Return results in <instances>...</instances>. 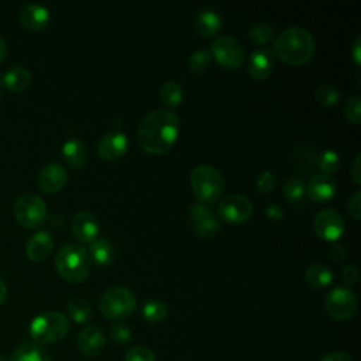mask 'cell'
<instances>
[{
	"label": "cell",
	"instance_id": "obj_41",
	"mask_svg": "<svg viewBox=\"0 0 361 361\" xmlns=\"http://www.w3.org/2000/svg\"><path fill=\"white\" fill-rule=\"evenodd\" d=\"M329 255L330 258L336 262V264H341L344 262L345 257H347V250L344 245L341 244H334L330 247V251H329Z\"/></svg>",
	"mask_w": 361,
	"mask_h": 361
},
{
	"label": "cell",
	"instance_id": "obj_44",
	"mask_svg": "<svg viewBox=\"0 0 361 361\" xmlns=\"http://www.w3.org/2000/svg\"><path fill=\"white\" fill-rule=\"evenodd\" d=\"M360 159H361V155L357 154L354 161H353V164H351V171H350L353 180L355 183H358V185L361 183V165H360Z\"/></svg>",
	"mask_w": 361,
	"mask_h": 361
},
{
	"label": "cell",
	"instance_id": "obj_33",
	"mask_svg": "<svg viewBox=\"0 0 361 361\" xmlns=\"http://www.w3.org/2000/svg\"><path fill=\"white\" fill-rule=\"evenodd\" d=\"M317 166L322 169L324 175L334 173L340 166V157L333 149L323 151L317 158Z\"/></svg>",
	"mask_w": 361,
	"mask_h": 361
},
{
	"label": "cell",
	"instance_id": "obj_13",
	"mask_svg": "<svg viewBox=\"0 0 361 361\" xmlns=\"http://www.w3.org/2000/svg\"><path fill=\"white\" fill-rule=\"evenodd\" d=\"M128 147L127 135L118 131H110L106 133L97 144V154L102 159L113 162L120 159L126 152Z\"/></svg>",
	"mask_w": 361,
	"mask_h": 361
},
{
	"label": "cell",
	"instance_id": "obj_42",
	"mask_svg": "<svg viewBox=\"0 0 361 361\" xmlns=\"http://www.w3.org/2000/svg\"><path fill=\"white\" fill-rule=\"evenodd\" d=\"M264 213L268 219L271 220H281L283 217V210L279 204H275V203H269L265 206L264 209Z\"/></svg>",
	"mask_w": 361,
	"mask_h": 361
},
{
	"label": "cell",
	"instance_id": "obj_25",
	"mask_svg": "<svg viewBox=\"0 0 361 361\" xmlns=\"http://www.w3.org/2000/svg\"><path fill=\"white\" fill-rule=\"evenodd\" d=\"M305 281L312 288H324L331 283L333 272L323 264H314L305 271Z\"/></svg>",
	"mask_w": 361,
	"mask_h": 361
},
{
	"label": "cell",
	"instance_id": "obj_9",
	"mask_svg": "<svg viewBox=\"0 0 361 361\" xmlns=\"http://www.w3.org/2000/svg\"><path fill=\"white\" fill-rule=\"evenodd\" d=\"M210 55L220 66L230 71L238 69L245 58L241 42L228 35L219 37L213 41Z\"/></svg>",
	"mask_w": 361,
	"mask_h": 361
},
{
	"label": "cell",
	"instance_id": "obj_37",
	"mask_svg": "<svg viewBox=\"0 0 361 361\" xmlns=\"http://www.w3.org/2000/svg\"><path fill=\"white\" fill-rule=\"evenodd\" d=\"M345 117L353 121L354 124L361 123V97L360 96H351L344 106Z\"/></svg>",
	"mask_w": 361,
	"mask_h": 361
},
{
	"label": "cell",
	"instance_id": "obj_34",
	"mask_svg": "<svg viewBox=\"0 0 361 361\" xmlns=\"http://www.w3.org/2000/svg\"><path fill=\"white\" fill-rule=\"evenodd\" d=\"M248 35L250 38L259 45H265L269 42V39L274 35V30L271 25L265 24V23H255L250 27L248 30Z\"/></svg>",
	"mask_w": 361,
	"mask_h": 361
},
{
	"label": "cell",
	"instance_id": "obj_47",
	"mask_svg": "<svg viewBox=\"0 0 361 361\" xmlns=\"http://www.w3.org/2000/svg\"><path fill=\"white\" fill-rule=\"evenodd\" d=\"M6 52H7V45H6V41L0 37V62L4 59L6 56Z\"/></svg>",
	"mask_w": 361,
	"mask_h": 361
},
{
	"label": "cell",
	"instance_id": "obj_43",
	"mask_svg": "<svg viewBox=\"0 0 361 361\" xmlns=\"http://www.w3.org/2000/svg\"><path fill=\"white\" fill-rule=\"evenodd\" d=\"M320 361H353V358L344 351H333L323 355Z\"/></svg>",
	"mask_w": 361,
	"mask_h": 361
},
{
	"label": "cell",
	"instance_id": "obj_20",
	"mask_svg": "<svg viewBox=\"0 0 361 361\" xmlns=\"http://www.w3.org/2000/svg\"><path fill=\"white\" fill-rule=\"evenodd\" d=\"M18 20L28 30H42L49 23V11L42 4L30 3L20 10Z\"/></svg>",
	"mask_w": 361,
	"mask_h": 361
},
{
	"label": "cell",
	"instance_id": "obj_30",
	"mask_svg": "<svg viewBox=\"0 0 361 361\" xmlns=\"http://www.w3.org/2000/svg\"><path fill=\"white\" fill-rule=\"evenodd\" d=\"M314 99L319 104H322L324 107H333V106L338 104V102L341 99V94H340L337 87L324 83V85H320L316 89Z\"/></svg>",
	"mask_w": 361,
	"mask_h": 361
},
{
	"label": "cell",
	"instance_id": "obj_45",
	"mask_svg": "<svg viewBox=\"0 0 361 361\" xmlns=\"http://www.w3.org/2000/svg\"><path fill=\"white\" fill-rule=\"evenodd\" d=\"M351 56L355 62V65H360L361 63V37L358 35L351 47Z\"/></svg>",
	"mask_w": 361,
	"mask_h": 361
},
{
	"label": "cell",
	"instance_id": "obj_11",
	"mask_svg": "<svg viewBox=\"0 0 361 361\" xmlns=\"http://www.w3.org/2000/svg\"><path fill=\"white\" fill-rule=\"evenodd\" d=\"M188 217L195 234L200 238H210L220 228L219 219L203 203H192L188 207Z\"/></svg>",
	"mask_w": 361,
	"mask_h": 361
},
{
	"label": "cell",
	"instance_id": "obj_1",
	"mask_svg": "<svg viewBox=\"0 0 361 361\" xmlns=\"http://www.w3.org/2000/svg\"><path fill=\"white\" fill-rule=\"evenodd\" d=\"M179 128V117L173 111L168 109H155L141 120L137 140L140 147L148 154H165L175 145Z\"/></svg>",
	"mask_w": 361,
	"mask_h": 361
},
{
	"label": "cell",
	"instance_id": "obj_26",
	"mask_svg": "<svg viewBox=\"0 0 361 361\" xmlns=\"http://www.w3.org/2000/svg\"><path fill=\"white\" fill-rule=\"evenodd\" d=\"M158 97L165 106L178 107L182 104L183 100L182 86L175 80H166L161 85L158 90Z\"/></svg>",
	"mask_w": 361,
	"mask_h": 361
},
{
	"label": "cell",
	"instance_id": "obj_28",
	"mask_svg": "<svg viewBox=\"0 0 361 361\" xmlns=\"http://www.w3.org/2000/svg\"><path fill=\"white\" fill-rule=\"evenodd\" d=\"M66 309H68V313H69L71 319L76 323H80V324L89 322L93 316L90 303L86 299L80 298V296H75V298L69 299V302L66 305Z\"/></svg>",
	"mask_w": 361,
	"mask_h": 361
},
{
	"label": "cell",
	"instance_id": "obj_21",
	"mask_svg": "<svg viewBox=\"0 0 361 361\" xmlns=\"http://www.w3.org/2000/svg\"><path fill=\"white\" fill-rule=\"evenodd\" d=\"M62 158L68 166L73 169H80L87 164V148L85 142L79 138H69L62 147Z\"/></svg>",
	"mask_w": 361,
	"mask_h": 361
},
{
	"label": "cell",
	"instance_id": "obj_12",
	"mask_svg": "<svg viewBox=\"0 0 361 361\" xmlns=\"http://www.w3.org/2000/svg\"><path fill=\"white\" fill-rule=\"evenodd\" d=\"M313 228L322 240L337 241L344 233V219L337 210L327 207L316 214Z\"/></svg>",
	"mask_w": 361,
	"mask_h": 361
},
{
	"label": "cell",
	"instance_id": "obj_48",
	"mask_svg": "<svg viewBox=\"0 0 361 361\" xmlns=\"http://www.w3.org/2000/svg\"><path fill=\"white\" fill-rule=\"evenodd\" d=\"M0 361H8V360H7V358H6V357H3V355H1V354H0Z\"/></svg>",
	"mask_w": 361,
	"mask_h": 361
},
{
	"label": "cell",
	"instance_id": "obj_36",
	"mask_svg": "<svg viewBox=\"0 0 361 361\" xmlns=\"http://www.w3.org/2000/svg\"><path fill=\"white\" fill-rule=\"evenodd\" d=\"M124 361H157V358L147 345H134L127 351Z\"/></svg>",
	"mask_w": 361,
	"mask_h": 361
},
{
	"label": "cell",
	"instance_id": "obj_31",
	"mask_svg": "<svg viewBox=\"0 0 361 361\" xmlns=\"http://www.w3.org/2000/svg\"><path fill=\"white\" fill-rule=\"evenodd\" d=\"M282 193L289 202H300L306 193L303 180L299 178H288L282 185Z\"/></svg>",
	"mask_w": 361,
	"mask_h": 361
},
{
	"label": "cell",
	"instance_id": "obj_2",
	"mask_svg": "<svg viewBox=\"0 0 361 361\" xmlns=\"http://www.w3.org/2000/svg\"><path fill=\"white\" fill-rule=\"evenodd\" d=\"M316 44L313 35L302 27L283 30L274 42V54L286 65L300 66L309 62L314 54Z\"/></svg>",
	"mask_w": 361,
	"mask_h": 361
},
{
	"label": "cell",
	"instance_id": "obj_23",
	"mask_svg": "<svg viewBox=\"0 0 361 361\" xmlns=\"http://www.w3.org/2000/svg\"><path fill=\"white\" fill-rule=\"evenodd\" d=\"M8 361H54L49 353L34 341L20 344L13 353Z\"/></svg>",
	"mask_w": 361,
	"mask_h": 361
},
{
	"label": "cell",
	"instance_id": "obj_39",
	"mask_svg": "<svg viewBox=\"0 0 361 361\" xmlns=\"http://www.w3.org/2000/svg\"><path fill=\"white\" fill-rule=\"evenodd\" d=\"M347 212L354 220H360L361 217V192H354L347 203Z\"/></svg>",
	"mask_w": 361,
	"mask_h": 361
},
{
	"label": "cell",
	"instance_id": "obj_14",
	"mask_svg": "<svg viewBox=\"0 0 361 361\" xmlns=\"http://www.w3.org/2000/svg\"><path fill=\"white\" fill-rule=\"evenodd\" d=\"M72 233L73 235L86 244H92L94 240L99 238L100 227L96 216L90 212L80 210L72 217Z\"/></svg>",
	"mask_w": 361,
	"mask_h": 361
},
{
	"label": "cell",
	"instance_id": "obj_40",
	"mask_svg": "<svg viewBox=\"0 0 361 361\" xmlns=\"http://www.w3.org/2000/svg\"><path fill=\"white\" fill-rule=\"evenodd\" d=\"M358 268L355 265H347L343 272H341V281L345 283V285H353L357 282L358 279Z\"/></svg>",
	"mask_w": 361,
	"mask_h": 361
},
{
	"label": "cell",
	"instance_id": "obj_29",
	"mask_svg": "<svg viewBox=\"0 0 361 361\" xmlns=\"http://www.w3.org/2000/svg\"><path fill=\"white\" fill-rule=\"evenodd\" d=\"M168 314V307L164 302L151 299L142 305V316L149 323H161Z\"/></svg>",
	"mask_w": 361,
	"mask_h": 361
},
{
	"label": "cell",
	"instance_id": "obj_49",
	"mask_svg": "<svg viewBox=\"0 0 361 361\" xmlns=\"http://www.w3.org/2000/svg\"><path fill=\"white\" fill-rule=\"evenodd\" d=\"M0 97H1V86H0Z\"/></svg>",
	"mask_w": 361,
	"mask_h": 361
},
{
	"label": "cell",
	"instance_id": "obj_8",
	"mask_svg": "<svg viewBox=\"0 0 361 361\" xmlns=\"http://www.w3.org/2000/svg\"><path fill=\"white\" fill-rule=\"evenodd\" d=\"M324 309L334 320H350L357 312L355 295L347 286H336L326 295Z\"/></svg>",
	"mask_w": 361,
	"mask_h": 361
},
{
	"label": "cell",
	"instance_id": "obj_27",
	"mask_svg": "<svg viewBox=\"0 0 361 361\" xmlns=\"http://www.w3.org/2000/svg\"><path fill=\"white\" fill-rule=\"evenodd\" d=\"M89 257H92V259L102 267H107L113 262L114 258V251L111 244L106 240V238H97L90 244V251Z\"/></svg>",
	"mask_w": 361,
	"mask_h": 361
},
{
	"label": "cell",
	"instance_id": "obj_16",
	"mask_svg": "<svg viewBox=\"0 0 361 361\" xmlns=\"http://www.w3.org/2000/svg\"><path fill=\"white\" fill-rule=\"evenodd\" d=\"M104 334L97 326H87L78 336V348L86 357H97L104 350Z\"/></svg>",
	"mask_w": 361,
	"mask_h": 361
},
{
	"label": "cell",
	"instance_id": "obj_19",
	"mask_svg": "<svg viewBox=\"0 0 361 361\" xmlns=\"http://www.w3.org/2000/svg\"><path fill=\"white\" fill-rule=\"evenodd\" d=\"M52 247H54L52 234L49 231L41 230V231H37L34 235H31V238L27 241L25 254L28 259L34 262H39V261H44L51 254Z\"/></svg>",
	"mask_w": 361,
	"mask_h": 361
},
{
	"label": "cell",
	"instance_id": "obj_24",
	"mask_svg": "<svg viewBox=\"0 0 361 361\" xmlns=\"http://www.w3.org/2000/svg\"><path fill=\"white\" fill-rule=\"evenodd\" d=\"M195 28L200 37H214L221 28V17L214 10H202L195 18Z\"/></svg>",
	"mask_w": 361,
	"mask_h": 361
},
{
	"label": "cell",
	"instance_id": "obj_3",
	"mask_svg": "<svg viewBox=\"0 0 361 361\" xmlns=\"http://www.w3.org/2000/svg\"><path fill=\"white\" fill-rule=\"evenodd\" d=\"M55 268L68 282H83L90 271V257L87 250L76 243L65 244L56 252Z\"/></svg>",
	"mask_w": 361,
	"mask_h": 361
},
{
	"label": "cell",
	"instance_id": "obj_5",
	"mask_svg": "<svg viewBox=\"0 0 361 361\" xmlns=\"http://www.w3.org/2000/svg\"><path fill=\"white\" fill-rule=\"evenodd\" d=\"M190 188L199 203H213L223 195L226 182L217 168L199 165L190 173Z\"/></svg>",
	"mask_w": 361,
	"mask_h": 361
},
{
	"label": "cell",
	"instance_id": "obj_6",
	"mask_svg": "<svg viewBox=\"0 0 361 361\" xmlns=\"http://www.w3.org/2000/svg\"><path fill=\"white\" fill-rule=\"evenodd\" d=\"M135 296L128 288L113 286L102 295L99 309L106 319L121 320L133 314L135 310Z\"/></svg>",
	"mask_w": 361,
	"mask_h": 361
},
{
	"label": "cell",
	"instance_id": "obj_10",
	"mask_svg": "<svg viewBox=\"0 0 361 361\" xmlns=\"http://www.w3.org/2000/svg\"><path fill=\"white\" fill-rule=\"evenodd\" d=\"M217 212L226 223L240 224L247 221L252 216L254 209L251 202L245 196L240 193H228L220 200Z\"/></svg>",
	"mask_w": 361,
	"mask_h": 361
},
{
	"label": "cell",
	"instance_id": "obj_4",
	"mask_svg": "<svg viewBox=\"0 0 361 361\" xmlns=\"http://www.w3.org/2000/svg\"><path fill=\"white\" fill-rule=\"evenodd\" d=\"M69 320L61 312H45L30 323L28 331L34 343L44 345L62 340L69 331Z\"/></svg>",
	"mask_w": 361,
	"mask_h": 361
},
{
	"label": "cell",
	"instance_id": "obj_17",
	"mask_svg": "<svg viewBox=\"0 0 361 361\" xmlns=\"http://www.w3.org/2000/svg\"><path fill=\"white\" fill-rule=\"evenodd\" d=\"M336 180L330 175L319 173L314 175L306 186L307 196L316 203H324L330 200L336 193Z\"/></svg>",
	"mask_w": 361,
	"mask_h": 361
},
{
	"label": "cell",
	"instance_id": "obj_22",
	"mask_svg": "<svg viewBox=\"0 0 361 361\" xmlns=\"http://www.w3.org/2000/svg\"><path fill=\"white\" fill-rule=\"evenodd\" d=\"M31 83V73L24 66H13L1 75V85L10 92H23Z\"/></svg>",
	"mask_w": 361,
	"mask_h": 361
},
{
	"label": "cell",
	"instance_id": "obj_35",
	"mask_svg": "<svg viewBox=\"0 0 361 361\" xmlns=\"http://www.w3.org/2000/svg\"><path fill=\"white\" fill-rule=\"evenodd\" d=\"M109 338L118 347L121 345H127L131 340V331L128 329V326H126L124 323H114L110 330H109Z\"/></svg>",
	"mask_w": 361,
	"mask_h": 361
},
{
	"label": "cell",
	"instance_id": "obj_15",
	"mask_svg": "<svg viewBox=\"0 0 361 361\" xmlns=\"http://www.w3.org/2000/svg\"><path fill=\"white\" fill-rule=\"evenodd\" d=\"M66 179H68L66 169L58 162H51L41 168L37 182L39 189L44 190L45 193H56L63 188V185L66 183Z\"/></svg>",
	"mask_w": 361,
	"mask_h": 361
},
{
	"label": "cell",
	"instance_id": "obj_46",
	"mask_svg": "<svg viewBox=\"0 0 361 361\" xmlns=\"http://www.w3.org/2000/svg\"><path fill=\"white\" fill-rule=\"evenodd\" d=\"M6 298H7V288H6L4 282L0 279V305L6 300Z\"/></svg>",
	"mask_w": 361,
	"mask_h": 361
},
{
	"label": "cell",
	"instance_id": "obj_38",
	"mask_svg": "<svg viewBox=\"0 0 361 361\" xmlns=\"http://www.w3.org/2000/svg\"><path fill=\"white\" fill-rule=\"evenodd\" d=\"M275 175L271 171H262L257 180H255V188L261 192V193H268L271 189H274L275 186Z\"/></svg>",
	"mask_w": 361,
	"mask_h": 361
},
{
	"label": "cell",
	"instance_id": "obj_32",
	"mask_svg": "<svg viewBox=\"0 0 361 361\" xmlns=\"http://www.w3.org/2000/svg\"><path fill=\"white\" fill-rule=\"evenodd\" d=\"M210 63H212V55H210V51H206V49L195 51L193 54H190L188 59V68L193 73H203L204 71H207Z\"/></svg>",
	"mask_w": 361,
	"mask_h": 361
},
{
	"label": "cell",
	"instance_id": "obj_7",
	"mask_svg": "<svg viewBox=\"0 0 361 361\" xmlns=\"http://www.w3.org/2000/svg\"><path fill=\"white\" fill-rule=\"evenodd\" d=\"M14 217L25 228H37L47 220V206L34 193L21 195L14 203Z\"/></svg>",
	"mask_w": 361,
	"mask_h": 361
},
{
	"label": "cell",
	"instance_id": "obj_18",
	"mask_svg": "<svg viewBox=\"0 0 361 361\" xmlns=\"http://www.w3.org/2000/svg\"><path fill=\"white\" fill-rule=\"evenodd\" d=\"M274 71V54L269 49L258 48L248 56V73L255 80H265Z\"/></svg>",
	"mask_w": 361,
	"mask_h": 361
}]
</instances>
